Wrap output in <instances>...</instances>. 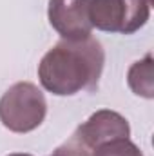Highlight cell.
<instances>
[{
	"instance_id": "cell-9",
	"label": "cell",
	"mask_w": 154,
	"mask_h": 156,
	"mask_svg": "<svg viewBox=\"0 0 154 156\" xmlns=\"http://www.w3.org/2000/svg\"><path fill=\"white\" fill-rule=\"evenodd\" d=\"M7 156H33V154H27V153H13V154H7Z\"/></svg>"
},
{
	"instance_id": "cell-1",
	"label": "cell",
	"mask_w": 154,
	"mask_h": 156,
	"mask_svg": "<svg viewBox=\"0 0 154 156\" xmlns=\"http://www.w3.org/2000/svg\"><path fill=\"white\" fill-rule=\"evenodd\" d=\"M105 66V51L100 40H60L40 60V85L56 96H75L98 89Z\"/></svg>"
},
{
	"instance_id": "cell-7",
	"label": "cell",
	"mask_w": 154,
	"mask_h": 156,
	"mask_svg": "<svg viewBox=\"0 0 154 156\" xmlns=\"http://www.w3.org/2000/svg\"><path fill=\"white\" fill-rule=\"evenodd\" d=\"M91 156H143V153L131 138H120L98 145Z\"/></svg>"
},
{
	"instance_id": "cell-5",
	"label": "cell",
	"mask_w": 154,
	"mask_h": 156,
	"mask_svg": "<svg viewBox=\"0 0 154 156\" xmlns=\"http://www.w3.org/2000/svg\"><path fill=\"white\" fill-rule=\"evenodd\" d=\"M91 0H49L47 18L62 40H83L93 33Z\"/></svg>"
},
{
	"instance_id": "cell-3",
	"label": "cell",
	"mask_w": 154,
	"mask_h": 156,
	"mask_svg": "<svg viewBox=\"0 0 154 156\" xmlns=\"http://www.w3.org/2000/svg\"><path fill=\"white\" fill-rule=\"evenodd\" d=\"M129 136L131 125L127 118L111 109H100L93 113L82 125H78L73 136L62 144V147L73 156H91L98 145Z\"/></svg>"
},
{
	"instance_id": "cell-4",
	"label": "cell",
	"mask_w": 154,
	"mask_h": 156,
	"mask_svg": "<svg viewBox=\"0 0 154 156\" xmlns=\"http://www.w3.org/2000/svg\"><path fill=\"white\" fill-rule=\"evenodd\" d=\"M93 27L105 33L132 35L151 16V0H91Z\"/></svg>"
},
{
	"instance_id": "cell-6",
	"label": "cell",
	"mask_w": 154,
	"mask_h": 156,
	"mask_svg": "<svg viewBox=\"0 0 154 156\" xmlns=\"http://www.w3.org/2000/svg\"><path fill=\"white\" fill-rule=\"evenodd\" d=\"M127 83L136 96H142L147 100L154 98V66L151 53H147L142 60L134 62L129 67Z\"/></svg>"
},
{
	"instance_id": "cell-8",
	"label": "cell",
	"mask_w": 154,
	"mask_h": 156,
	"mask_svg": "<svg viewBox=\"0 0 154 156\" xmlns=\"http://www.w3.org/2000/svg\"><path fill=\"white\" fill-rule=\"evenodd\" d=\"M51 156H73V154H71L69 151H65V149L60 145V147H58V149H56V151H54V153H53Z\"/></svg>"
},
{
	"instance_id": "cell-2",
	"label": "cell",
	"mask_w": 154,
	"mask_h": 156,
	"mask_svg": "<svg viewBox=\"0 0 154 156\" xmlns=\"http://www.w3.org/2000/svg\"><path fill=\"white\" fill-rule=\"evenodd\" d=\"M45 115V94L31 82H16L0 98V122L11 133L26 134L38 129Z\"/></svg>"
}]
</instances>
